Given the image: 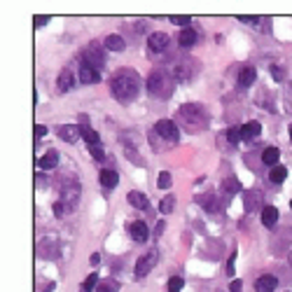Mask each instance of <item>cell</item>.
<instances>
[{
  "instance_id": "1",
  "label": "cell",
  "mask_w": 292,
  "mask_h": 292,
  "mask_svg": "<svg viewBox=\"0 0 292 292\" xmlns=\"http://www.w3.org/2000/svg\"><path fill=\"white\" fill-rule=\"evenodd\" d=\"M110 92L117 101L122 103H129L138 96V75L134 70H119L117 75H112L110 79Z\"/></svg>"
},
{
  "instance_id": "2",
  "label": "cell",
  "mask_w": 292,
  "mask_h": 292,
  "mask_svg": "<svg viewBox=\"0 0 292 292\" xmlns=\"http://www.w3.org/2000/svg\"><path fill=\"white\" fill-rule=\"evenodd\" d=\"M176 85H173V77L166 73L164 68H159L154 70L150 77H147V92L152 94V96H161V98H169L173 94Z\"/></svg>"
},
{
  "instance_id": "3",
  "label": "cell",
  "mask_w": 292,
  "mask_h": 292,
  "mask_svg": "<svg viewBox=\"0 0 292 292\" xmlns=\"http://www.w3.org/2000/svg\"><path fill=\"white\" fill-rule=\"evenodd\" d=\"M180 119L185 122V127L189 129V131H201V129L206 127V110H203V105L199 103H185L183 108H180Z\"/></svg>"
},
{
  "instance_id": "4",
  "label": "cell",
  "mask_w": 292,
  "mask_h": 292,
  "mask_svg": "<svg viewBox=\"0 0 292 292\" xmlns=\"http://www.w3.org/2000/svg\"><path fill=\"white\" fill-rule=\"evenodd\" d=\"M157 260H159V253H157V250H150V253H145V255L140 257L138 262H136V276H138V278L147 276V274H150V271L154 269Z\"/></svg>"
},
{
  "instance_id": "5",
  "label": "cell",
  "mask_w": 292,
  "mask_h": 292,
  "mask_svg": "<svg viewBox=\"0 0 292 292\" xmlns=\"http://www.w3.org/2000/svg\"><path fill=\"white\" fill-rule=\"evenodd\" d=\"M154 134L157 136H161L164 140H169V143H176L178 140V127L171 119H159L157 124H154Z\"/></svg>"
},
{
  "instance_id": "6",
  "label": "cell",
  "mask_w": 292,
  "mask_h": 292,
  "mask_svg": "<svg viewBox=\"0 0 292 292\" xmlns=\"http://www.w3.org/2000/svg\"><path fill=\"white\" fill-rule=\"evenodd\" d=\"M85 63H89V66H94L96 70H101V68L105 66V52L101 47H96V45H89V47L85 49Z\"/></svg>"
},
{
  "instance_id": "7",
  "label": "cell",
  "mask_w": 292,
  "mask_h": 292,
  "mask_svg": "<svg viewBox=\"0 0 292 292\" xmlns=\"http://www.w3.org/2000/svg\"><path fill=\"white\" fill-rule=\"evenodd\" d=\"M77 77H79V85H96V82H101V70H96L89 63H82Z\"/></svg>"
},
{
  "instance_id": "8",
  "label": "cell",
  "mask_w": 292,
  "mask_h": 292,
  "mask_svg": "<svg viewBox=\"0 0 292 292\" xmlns=\"http://www.w3.org/2000/svg\"><path fill=\"white\" fill-rule=\"evenodd\" d=\"M243 203H245V211H248V213H257V211L262 213V211H264V199H262V194L257 192V189L245 192Z\"/></svg>"
},
{
  "instance_id": "9",
  "label": "cell",
  "mask_w": 292,
  "mask_h": 292,
  "mask_svg": "<svg viewBox=\"0 0 292 292\" xmlns=\"http://www.w3.org/2000/svg\"><path fill=\"white\" fill-rule=\"evenodd\" d=\"M79 136H82V131H79L77 124H63V127H59V138L66 140V143H77Z\"/></svg>"
},
{
  "instance_id": "10",
  "label": "cell",
  "mask_w": 292,
  "mask_h": 292,
  "mask_svg": "<svg viewBox=\"0 0 292 292\" xmlns=\"http://www.w3.org/2000/svg\"><path fill=\"white\" fill-rule=\"evenodd\" d=\"M129 231H131V238H134L136 243H145L147 236H150V229H147L145 222H131V227H129Z\"/></svg>"
},
{
  "instance_id": "11",
  "label": "cell",
  "mask_w": 292,
  "mask_h": 292,
  "mask_svg": "<svg viewBox=\"0 0 292 292\" xmlns=\"http://www.w3.org/2000/svg\"><path fill=\"white\" fill-rule=\"evenodd\" d=\"M276 285H278V280H276V276H260V278L255 280V292H274Z\"/></svg>"
},
{
  "instance_id": "12",
  "label": "cell",
  "mask_w": 292,
  "mask_h": 292,
  "mask_svg": "<svg viewBox=\"0 0 292 292\" xmlns=\"http://www.w3.org/2000/svg\"><path fill=\"white\" fill-rule=\"evenodd\" d=\"M147 45L152 52H164L169 47V35L166 33H152V35L147 37Z\"/></svg>"
},
{
  "instance_id": "13",
  "label": "cell",
  "mask_w": 292,
  "mask_h": 292,
  "mask_svg": "<svg viewBox=\"0 0 292 292\" xmlns=\"http://www.w3.org/2000/svg\"><path fill=\"white\" fill-rule=\"evenodd\" d=\"M98 180H101L103 189H115V187H117V183H119V176H117V171L105 169V171H101V176H98Z\"/></svg>"
},
{
  "instance_id": "14",
  "label": "cell",
  "mask_w": 292,
  "mask_h": 292,
  "mask_svg": "<svg viewBox=\"0 0 292 292\" xmlns=\"http://www.w3.org/2000/svg\"><path fill=\"white\" fill-rule=\"evenodd\" d=\"M178 45L183 49H192L196 45V31L194 28H183L180 35H178Z\"/></svg>"
},
{
  "instance_id": "15",
  "label": "cell",
  "mask_w": 292,
  "mask_h": 292,
  "mask_svg": "<svg viewBox=\"0 0 292 292\" xmlns=\"http://www.w3.org/2000/svg\"><path fill=\"white\" fill-rule=\"evenodd\" d=\"M260 134H262L260 122H245L243 127H241V140H253Z\"/></svg>"
},
{
  "instance_id": "16",
  "label": "cell",
  "mask_w": 292,
  "mask_h": 292,
  "mask_svg": "<svg viewBox=\"0 0 292 292\" xmlns=\"http://www.w3.org/2000/svg\"><path fill=\"white\" fill-rule=\"evenodd\" d=\"M56 164H59V152H56V150H47V152H45V157L37 161V166H40L43 171L56 169Z\"/></svg>"
},
{
  "instance_id": "17",
  "label": "cell",
  "mask_w": 292,
  "mask_h": 292,
  "mask_svg": "<svg viewBox=\"0 0 292 292\" xmlns=\"http://www.w3.org/2000/svg\"><path fill=\"white\" fill-rule=\"evenodd\" d=\"M127 199H129V203H131L134 208H138V211H145V208L150 206L147 196H145V194H140V192H129Z\"/></svg>"
},
{
  "instance_id": "18",
  "label": "cell",
  "mask_w": 292,
  "mask_h": 292,
  "mask_svg": "<svg viewBox=\"0 0 292 292\" xmlns=\"http://www.w3.org/2000/svg\"><path fill=\"white\" fill-rule=\"evenodd\" d=\"M260 220H262V225H264V227H274L276 222H278V211H276L274 206H264Z\"/></svg>"
},
{
  "instance_id": "19",
  "label": "cell",
  "mask_w": 292,
  "mask_h": 292,
  "mask_svg": "<svg viewBox=\"0 0 292 292\" xmlns=\"http://www.w3.org/2000/svg\"><path fill=\"white\" fill-rule=\"evenodd\" d=\"M255 77H257V70L253 66H245L241 73H238V85L241 87H250L253 82H255Z\"/></svg>"
},
{
  "instance_id": "20",
  "label": "cell",
  "mask_w": 292,
  "mask_h": 292,
  "mask_svg": "<svg viewBox=\"0 0 292 292\" xmlns=\"http://www.w3.org/2000/svg\"><path fill=\"white\" fill-rule=\"evenodd\" d=\"M105 49H110V52H124L127 43H124L122 35H108L105 37Z\"/></svg>"
},
{
  "instance_id": "21",
  "label": "cell",
  "mask_w": 292,
  "mask_h": 292,
  "mask_svg": "<svg viewBox=\"0 0 292 292\" xmlns=\"http://www.w3.org/2000/svg\"><path fill=\"white\" fill-rule=\"evenodd\" d=\"M79 131H82V138L87 140V145H101V138H98V131L89 129V124H79Z\"/></svg>"
},
{
  "instance_id": "22",
  "label": "cell",
  "mask_w": 292,
  "mask_h": 292,
  "mask_svg": "<svg viewBox=\"0 0 292 292\" xmlns=\"http://www.w3.org/2000/svg\"><path fill=\"white\" fill-rule=\"evenodd\" d=\"M75 85V77L70 70H63L61 75H59V79H56V87H59V92H68V89H73Z\"/></svg>"
},
{
  "instance_id": "23",
  "label": "cell",
  "mask_w": 292,
  "mask_h": 292,
  "mask_svg": "<svg viewBox=\"0 0 292 292\" xmlns=\"http://www.w3.org/2000/svg\"><path fill=\"white\" fill-rule=\"evenodd\" d=\"M278 157H280V152L276 150V147H267V150L262 152V161H264L267 166H271V169L278 166Z\"/></svg>"
},
{
  "instance_id": "24",
  "label": "cell",
  "mask_w": 292,
  "mask_h": 292,
  "mask_svg": "<svg viewBox=\"0 0 292 292\" xmlns=\"http://www.w3.org/2000/svg\"><path fill=\"white\" fill-rule=\"evenodd\" d=\"M269 178H271V183H283V180H285L287 178V169L283 164H278V166H274V169L269 171Z\"/></svg>"
},
{
  "instance_id": "25",
  "label": "cell",
  "mask_w": 292,
  "mask_h": 292,
  "mask_svg": "<svg viewBox=\"0 0 292 292\" xmlns=\"http://www.w3.org/2000/svg\"><path fill=\"white\" fill-rule=\"evenodd\" d=\"M196 201L206 208L208 213H211V211H218V196H215V194H201Z\"/></svg>"
},
{
  "instance_id": "26",
  "label": "cell",
  "mask_w": 292,
  "mask_h": 292,
  "mask_svg": "<svg viewBox=\"0 0 292 292\" xmlns=\"http://www.w3.org/2000/svg\"><path fill=\"white\" fill-rule=\"evenodd\" d=\"M98 285V274L94 271V274H89L85 278V283H82V287H79V292H94Z\"/></svg>"
},
{
  "instance_id": "27",
  "label": "cell",
  "mask_w": 292,
  "mask_h": 292,
  "mask_svg": "<svg viewBox=\"0 0 292 292\" xmlns=\"http://www.w3.org/2000/svg\"><path fill=\"white\" fill-rule=\"evenodd\" d=\"M222 187H225V192L229 194V199H231V194H236L238 189H241V185H238V180H236L234 176H229V178L225 180V185H222Z\"/></svg>"
},
{
  "instance_id": "28",
  "label": "cell",
  "mask_w": 292,
  "mask_h": 292,
  "mask_svg": "<svg viewBox=\"0 0 292 292\" xmlns=\"http://www.w3.org/2000/svg\"><path fill=\"white\" fill-rule=\"evenodd\" d=\"M283 101H285V110L292 112V82H285L283 87Z\"/></svg>"
},
{
  "instance_id": "29",
  "label": "cell",
  "mask_w": 292,
  "mask_h": 292,
  "mask_svg": "<svg viewBox=\"0 0 292 292\" xmlns=\"http://www.w3.org/2000/svg\"><path fill=\"white\" fill-rule=\"evenodd\" d=\"M173 208H176V196H164L161 203H159V211H161V213H171Z\"/></svg>"
},
{
  "instance_id": "30",
  "label": "cell",
  "mask_w": 292,
  "mask_h": 292,
  "mask_svg": "<svg viewBox=\"0 0 292 292\" xmlns=\"http://www.w3.org/2000/svg\"><path fill=\"white\" fill-rule=\"evenodd\" d=\"M171 183H173V178H171V173H169V171H161V173H159L157 185H159L161 189H169V187H171Z\"/></svg>"
},
{
  "instance_id": "31",
  "label": "cell",
  "mask_w": 292,
  "mask_h": 292,
  "mask_svg": "<svg viewBox=\"0 0 292 292\" xmlns=\"http://www.w3.org/2000/svg\"><path fill=\"white\" fill-rule=\"evenodd\" d=\"M185 285V280L180 278V276H173V278L169 280V292H180Z\"/></svg>"
},
{
  "instance_id": "32",
  "label": "cell",
  "mask_w": 292,
  "mask_h": 292,
  "mask_svg": "<svg viewBox=\"0 0 292 292\" xmlns=\"http://www.w3.org/2000/svg\"><path fill=\"white\" fill-rule=\"evenodd\" d=\"M89 154H92L96 161H103L105 159V150L101 145H89Z\"/></svg>"
},
{
  "instance_id": "33",
  "label": "cell",
  "mask_w": 292,
  "mask_h": 292,
  "mask_svg": "<svg viewBox=\"0 0 292 292\" xmlns=\"http://www.w3.org/2000/svg\"><path fill=\"white\" fill-rule=\"evenodd\" d=\"M68 211H70V206H68L66 201H56V203H54V215H56V218H63Z\"/></svg>"
},
{
  "instance_id": "34",
  "label": "cell",
  "mask_w": 292,
  "mask_h": 292,
  "mask_svg": "<svg viewBox=\"0 0 292 292\" xmlns=\"http://www.w3.org/2000/svg\"><path fill=\"white\" fill-rule=\"evenodd\" d=\"M171 21L176 26H183V28H189L192 26V19L189 17H183V14H176V17H171Z\"/></svg>"
},
{
  "instance_id": "35",
  "label": "cell",
  "mask_w": 292,
  "mask_h": 292,
  "mask_svg": "<svg viewBox=\"0 0 292 292\" xmlns=\"http://www.w3.org/2000/svg\"><path fill=\"white\" fill-rule=\"evenodd\" d=\"M271 75L276 82H285V68L283 66H271Z\"/></svg>"
},
{
  "instance_id": "36",
  "label": "cell",
  "mask_w": 292,
  "mask_h": 292,
  "mask_svg": "<svg viewBox=\"0 0 292 292\" xmlns=\"http://www.w3.org/2000/svg\"><path fill=\"white\" fill-rule=\"evenodd\" d=\"M227 138H229L231 145H236L238 140H241V129H229V131H227Z\"/></svg>"
},
{
  "instance_id": "37",
  "label": "cell",
  "mask_w": 292,
  "mask_h": 292,
  "mask_svg": "<svg viewBox=\"0 0 292 292\" xmlns=\"http://www.w3.org/2000/svg\"><path fill=\"white\" fill-rule=\"evenodd\" d=\"M238 21H241V24H248V26H260L262 24L260 17H238Z\"/></svg>"
},
{
  "instance_id": "38",
  "label": "cell",
  "mask_w": 292,
  "mask_h": 292,
  "mask_svg": "<svg viewBox=\"0 0 292 292\" xmlns=\"http://www.w3.org/2000/svg\"><path fill=\"white\" fill-rule=\"evenodd\" d=\"M33 134H35V140L45 138V136H47V127H45V124H35V129H33Z\"/></svg>"
},
{
  "instance_id": "39",
  "label": "cell",
  "mask_w": 292,
  "mask_h": 292,
  "mask_svg": "<svg viewBox=\"0 0 292 292\" xmlns=\"http://www.w3.org/2000/svg\"><path fill=\"white\" fill-rule=\"evenodd\" d=\"M127 157L134 161V164H138V166H143V159H140V154L138 152H134V150H127Z\"/></svg>"
},
{
  "instance_id": "40",
  "label": "cell",
  "mask_w": 292,
  "mask_h": 292,
  "mask_svg": "<svg viewBox=\"0 0 292 292\" xmlns=\"http://www.w3.org/2000/svg\"><path fill=\"white\" fill-rule=\"evenodd\" d=\"M98 292H115V283L108 280V283H103V285H98Z\"/></svg>"
},
{
  "instance_id": "41",
  "label": "cell",
  "mask_w": 292,
  "mask_h": 292,
  "mask_svg": "<svg viewBox=\"0 0 292 292\" xmlns=\"http://www.w3.org/2000/svg\"><path fill=\"white\" fill-rule=\"evenodd\" d=\"M47 21H49V17H35V19H33V24H35L37 28H40V26H45Z\"/></svg>"
},
{
  "instance_id": "42",
  "label": "cell",
  "mask_w": 292,
  "mask_h": 292,
  "mask_svg": "<svg viewBox=\"0 0 292 292\" xmlns=\"http://www.w3.org/2000/svg\"><path fill=\"white\" fill-rule=\"evenodd\" d=\"M229 292H241V280H231Z\"/></svg>"
},
{
  "instance_id": "43",
  "label": "cell",
  "mask_w": 292,
  "mask_h": 292,
  "mask_svg": "<svg viewBox=\"0 0 292 292\" xmlns=\"http://www.w3.org/2000/svg\"><path fill=\"white\" fill-rule=\"evenodd\" d=\"M89 262H92V267H96L98 262H101V255H98V253H94V255L89 257Z\"/></svg>"
},
{
  "instance_id": "44",
  "label": "cell",
  "mask_w": 292,
  "mask_h": 292,
  "mask_svg": "<svg viewBox=\"0 0 292 292\" xmlns=\"http://www.w3.org/2000/svg\"><path fill=\"white\" fill-rule=\"evenodd\" d=\"M161 231H164V222H159L157 229H154V236H161Z\"/></svg>"
},
{
  "instance_id": "45",
  "label": "cell",
  "mask_w": 292,
  "mask_h": 292,
  "mask_svg": "<svg viewBox=\"0 0 292 292\" xmlns=\"http://www.w3.org/2000/svg\"><path fill=\"white\" fill-rule=\"evenodd\" d=\"M290 264H292V253H290Z\"/></svg>"
},
{
  "instance_id": "46",
  "label": "cell",
  "mask_w": 292,
  "mask_h": 292,
  "mask_svg": "<svg viewBox=\"0 0 292 292\" xmlns=\"http://www.w3.org/2000/svg\"><path fill=\"white\" fill-rule=\"evenodd\" d=\"M290 134H292V127H290Z\"/></svg>"
},
{
  "instance_id": "47",
  "label": "cell",
  "mask_w": 292,
  "mask_h": 292,
  "mask_svg": "<svg viewBox=\"0 0 292 292\" xmlns=\"http://www.w3.org/2000/svg\"><path fill=\"white\" fill-rule=\"evenodd\" d=\"M290 208H292V201H290Z\"/></svg>"
}]
</instances>
